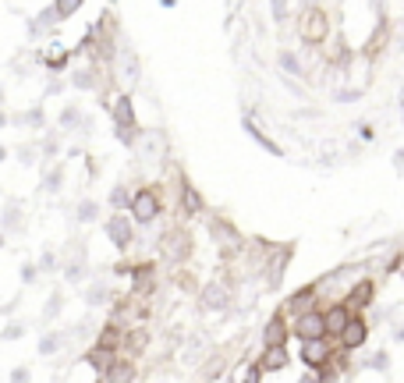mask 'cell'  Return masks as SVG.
<instances>
[{
    "label": "cell",
    "mask_w": 404,
    "mask_h": 383,
    "mask_svg": "<svg viewBox=\"0 0 404 383\" xmlns=\"http://www.w3.org/2000/svg\"><path fill=\"white\" fill-rule=\"evenodd\" d=\"M113 135H118V142H121V146H135V142H139V128H132V132L118 128V132H113Z\"/></svg>",
    "instance_id": "f35d334b"
},
{
    "label": "cell",
    "mask_w": 404,
    "mask_h": 383,
    "mask_svg": "<svg viewBox=\"0 0 404 383\" xmlns=\"http://www.w3.org/2000/svg\"><path fill=\"white\" fill-rule=\"evenodd\" d=\"M199 348H202V337H192L185 348V362H199Z\"/></svg>",
    "instance_id": "ab89813d"
},
{
    "label": "cell",
    "mask_w": 404,
    "mask_h": 383,
    "mask_svg": "<svg viewBox=\"0 0 404 383\" xmlns=\"http://www.w3.org/2000/svg\"><path fill=\"white\" fill-rule=\"evenodd\" d=\"M118 68H121V78H125L128 85H135V82L142 78V68H139V53H135L132 46H121V50H118Z\"/></svg>",
    "instance_id": "8fae6325"
},
{
    "label": "cell",
    "mask_w": 404,
    "mask_h": 383,
    "mask_svg": "<svg viewBox=\"0 0 404 383\" xmlns=\"http://www.w3.org/2000/svg\"><path fill=\"white\" fill-rule=\"evenodd\" d=\"M128 202H132V195H128V188H125V185H118V188L110 192V206L118 209V213H121V209H125Z\"/></svg>",
    "instance_id": "e575fe53"
},
{
    "label": "cell",
    "mask_w": 404,
    "mask_h": 383,
    "mask_svg": "<svg viewBox=\"0 0 404 383\" xmlns=\"http://www.w3.org/2000/svg\"><path fill=\"white\" fill-rule=\"evenodd\" d=\"M153 288H156V266H153V263L132 266V291H135V295H149Z\"/></svg>",
    "instance_id": "4fadbf2b"
},
{
    "label": "cell",
    "mask_w": 404,
    "mask_h": 383,
    "mask_svg": "<svg viewBox=\"0 0 404 383\" xmlns=\"http://www.w3.org/2000/svg\"><path fill=\"white\" fill-rule=\"evenodd\" d=\"M146 348V330H135L132 334V351H142Z\"/></svg>",
    "instance_id": "7dc6e473"
},
{
    "label": "cell",
    "mask_w": 404,
    "mask_h": 383,
    "mask_svg": "<svg viewBox=\"0 0 404 383\" xmlns=\"http://www.w3.org/2000/svg\"><path fill=\"white\" fill-rule=\"evenodd\" d=\"M287 11H291V8H287L284 0H273V4H270V15H273V22H287Z\"/></svg>",
    "instance_id": "74e56055"
},
{
    "label": "cell",
    "mask_w": 404,
    "mask_h": 383,
    "mask_svg": "<svg viewBox=\"0 0 404 383\" xmlns=\"http://www.w3.org/2000/svg\"><path fill=\"white\" fill-rule=\"evenodd\" d=\"M15 125H29V128H43V106H32V111L18 114Z\"/></svg>",
    "instance_id": "1f68e13d"
},
{
    "label": "cell",
    "mask_w": 404,
    "mask_h": 383,
    "mask_svg": "<svg viewBox=\"0 0 404 383\" xmlns=\"http://www.w3.org/2000/svg\"><path fill=\"white\" fill-rule=\"evenodd\" d=\"M393 167H397V174L404 171V146H400V149H397V156H393Z\"/></svg>",
    "instance_id": "681fc988"
},
{
    "label": "cell",
    "mask_w": 404,
    "mask_h": 383,
    "mask_svg": "<svg viewBox=\"0 0 404 383\" xmlns=\"http://www.w3.org/2000/svg\"><path fill=\"white\" fill-rule=\"evenodd\" d=\"M4 125H8V114H4V111H0V128H4Z\"/></svg>",
    "instance_id": "11a10c76"
},
{
    "label": "cell",
    "mask_w": 404,
    "mask_h": 383,
    "mask_svg": "<svg viewBox=\"0 0 404 383\" xmlns=\"http://www.w3.org/2000/svg\"><path fill=\"white\" fill-rule=\"evenodd\" d=\"M358 135H362V139H365V142H369V139H372V135H376V132H372V125H358Z\"/></svg>",
    "instance_id": "816d5d0a"
},
{
    "label": "cell",
    "mask_w": 404,
    "mask_h": 383,
    "mask_svg": "<svg viewBox=\"0 0 404 383\" xmlns=\"http://www.w3.org/2000/svg\"><path fill=\"white\" fill-rule=\"evenodd\" d=\"M242 128L249 132V139H252L256 146H263V149H266L270 156H277V160H284V149H280V146H277V142H273V139H270V135H266V132H263V128H259V125H256V121L249 118V114L242 118Z\"/></svg>",
    "instance_id": "7c38bea8"
},
{
    "label": "cell",
    "mask_w": 404,
    "mask_h": 383,
    "mask_svg": "<svg viewBox=\"0 0 404 383\" xmlns=\"http://www.w3.org/2000/svg\"><path fill=\"white\" fill-rule=\"evenodd\" d=\"M61 344H64V334L50 330V334H43V337H39V355H53V351H61Z\"/></svg>",
    "instance_id": "4316f807"
},
{
    "label": "cell",
    "mask_w": 404,
    "mask_h": 383,
    "mask_svg": "<svg viewBox=\"0 0 404 383\" xmlns=\"http://www.w3.org/2000/svg\"><path fill=\"white\" fill-rule=\"evenodd\" d=\"M178 288H185V291H188V288H195V281L188 277V273H181V277H178Z\"/></svg>",
    "instance_id": "f907efd6"
},
{
    "label": "cell",
    "mask_w": 404,
    "mask_h": 383,
    "mask_svg": "<svg viewBox=\"0 0 404 383\" xmlns=\"http://www.w3.org/2000/svg\"><path fill=\"white\" fill-rule=\"evenodd\" d=\"M29 379H32L29 365H18V369H11V383H29Z\"/></svg>",
    "instance_id": "b9f144b4"
},
{
    "label": "cell",
    "mask_w": 404,
    "mask_h": 383,
    "mask_svg": "<svg viewBox=\"0 0 404 383\" xmlns=\"http://www.w3.org/2000/svg\"><path fill=\"white\" fill-rule=\"evenodd\" d=\"M277 64H280L287 75H302V61H298L295 50H280V53H277Z\"/></svg>",
    "instance_id": "603a6c76"
},
{
    "label": "cell",
    "mask_w": 404,
    "mask_h": 383,
    "mask_svg": "<svg viewBox=\"0 0 404 383\" xmlns=\"http://www.w3.org/2000/svg\"><path fill=\"white\" fill-rule=\"evenodd\" d=\"M43 153H46V156H53V153H57V135H50V139L43 142Z\"/></svg>",
    "instance_id": "c3c4849f"
},
{
    "label": "cell",
    "mask_w": 404,
    "mask_h": 383,
    "mask_svg": "<svg viewBox=\"0 0 404 383\" xmlns=\"http://www.w3.org/2000/svg\"><path fill=\"white\" fill-rule=\"evenodd\" d=\"M61 309H64V298H61V291H53L46 298V305H43V323H50L53 316H61Z\"/></svg>",
    "instance_id": "f546056e"
},
{
    "label": "cell",
    "mask_w": 404,
    "mask_h": 383,
    "mask_svg": "<svg viewBox=\"0 0 404 383\" xmlns=\"http://www.w3.org/2000/svg\"><path fill=\"white\" fill-rule=\"evenodd\" d=\"M393 341H404V323H400V326H393Z\"/></svg>",
    "instance_id": "f5cc1de1"
},
{
    "label": "cell",
    "mask_w": 404,
    "mask_h": 383,
    "mask_svg": "<svg viewBox=\"0 0 404 383\" xmlns=\"http://www.w3.org/2000/svg\"><path fill=\"white\" fill-rule=\"evenodd\" d=\"M121 337H125V334H121V326H118V323H110V326H103V334H99L96 348H99V351H110V355H113V348L121 344Z\"/></svg>",
    "instance_id": "44dd1931"
},
{
    "label": "cell",
    "mask_w": 404,
    "mask_h": 383,
    "mask_svg": "<svg viewBox=\"0 0 404 383\" xmlns=\"http://www.w3.org/2000/svg\"><path fill=\"white\" fill-rule=\"evenodd\" d=\"M298 358H302L309 369H316V365H323V362H330V358H333V348H330V341H326V337H319V341H305V344H302V351H298Z\"/></svg>",
    "instance_id": "ba28073f"
},
{
    "label": "cell",
    "mask_w": 404,
    "mask_h": 383,
    "mask_svg": "<svg viewBox=\"0 0 404 383\" xmlns=\"http://www.w3.org/2000/svg\"><path fill=\"white\" fill-rule=\"evenodd\" d=\"M259 379H263V369H259V365H249V369H245V379H242V383H259Z\"/></svg>",
    "instance_id": "ee69618b"
},
{
    "label": "cell",
    "mask_w": 404,
    "mask_h": 383,
    "mask_svg": "<svg viewBox=\"0 0 404 383\" xmlns=\"http://www.w3.org/2000/svg\"><path fill=\"white\" fill-rule=\"evenodd\" d=\"M287 341V323H284V316L277 312V316H270V323L263 326V344L266 348H277V344H284Z\"/></svg>",
    "instance_id": "2e32d148"
},
{
    "label": "cell",
    "mask_w": 404,
    "mask_h": 383,
    "mask_svg": "<svg viewBox=\"0 0 404 383\" xmlns=\"http://www.w3.org/2000/svg\"><path fill=\"white\" fill-rule=\"evenodd\" d=\"M82 125H85V118H82V111H78V106L71 103V106H64V111H61V128H78L82 132Z\"/></svg>",
    "instance_id": "484cf974"
},
{
    "label": "cell",
    "mask_w": 404,
    "mask_h": 383,
    "mask_svg": "<svg viewBox=\"0 0 404 383\" xmlns=\"http://www.w3.org/2000/svg\"><path fill=\"white\" fill-rule=\"evenodd\" d=\"M298 383H316V376H312V372H309V376H302V379H298Z\"/></svg>",
    "instance_id": "db71d44e"
},
{
    "label": "cell",
    "mask_w": 404,
    "mask_h": 383,
    "mask_svg": "<svg viewBox=\"0 0 404 383\" xmlns=\"http://www.w3.org/2000/svg\"><path fill=\"white\" fill-rule=\"evenodd\" d=\"M372 298H376V284H372L369 277H362L358 284H351V291H348V298H344V305L355 312V309H369Z\"/></svg>",
    "instance_id": "30bf717a"
},
{
    "label": "cell",
    "mask_w": 404,
    "mask_h": 383,
    "mask_svg": "<svg viewBox=\"0 0 404 383\" xmlns=\"http://www.w3.org/2000/svg\"><path fill=\"white\" fill-rule=\"evenodd\" d=\"M199 305L206 309V312H227V305H230V295H227V288L223 284H206L202 291H199Z\"/></svg>",
    "instance_id": "52a82bcc"
},
{
    "label": "cell",
    "mask_w": 404,
    "mask_h": 383,
    "mask_svg": "<svg viewBox=\"0 0 404 383\" xmlns=\"http://www.w3.org/2000/svg\"><path fill=\"white\" fill-rule=\"evenodd\" d=\"M103 231H106V238L113 242V249H118V252H128V249L135 245V228H132V216H125V213H113L110 221L103 224Z\"/></svg>",
    "instance_id": "7a4b0ae2"
},
{
    "label": "cell",
    "mask_w": 404,
    "mask_h": 383,
    "mask_svg": "<svg viewBox=\"0 0 404 383\" xmlns=\"http://www.w3.org/2000/svg\"><path fill=\"white\" fill-rule=\"evenodd\" d=\"M316 383H337V365L333 362L316 365Z\"/></svg>",
    "instance_id": "d590c367"
},
{
    "label": "cell",
    "mask_w": 404,
    "mask_h": 383,
    "mask_svg": "<svg viewBox=\"0 0 404 383\" xmlns=\"http://www.w3.org/2000/svg\"><path fill=\"white\" fill-rule=\"evenodd\" d=\"M4 160H8V149H4V146H0V163H4Z\"/></svg>",
    "instance_id": "9f6ffc18"
},
{
    "label": "cell",
    "mask_w": 404,
    "mask_h": 383,
    "mask_svg": "<svg viewBox=\"0 0 404 383\" xmlns=\"http://www.w3.org/2000/svg\"><path fill=\"white\" fill-rule=\"evenodd\" d=\"M316 284H305V288H298L291 298H287V312L291 316H302V312H312V302H316Z\"/></svg>",
    "instance_id": "9a60e30c"
},
{
    "label": "cell",
    "mask_w": 404,
    "mask_h": 383,
    "mask_svg": "<svg viewBox=\"0 0 404 383\" xmlns=\"http://www.w3.org/2000/svg\"><path fill=\"white\" fill-rule=\"evenodd\" d=\"M36 277H39V270H36V263H25V266H22V284H32Z\"/></svg>",
    "instance_id": "60d3db41"
},
{
    "label": "cell",
    "mask_w": 404,
    "mask_h": 383,
    "mask_svg": "<svg viewBox=\"0 0 404 383\" xmlns=\"http://www.w3.org/2000/svg\"><path fill=\"white\" fill-rule=\"evenodd\" d=\"M53 266H57V259H53V252H43V256H39V266H36V270H43V273H50Z\"/></svg>",
    "instance_id": "7bdbcfd3"
},
{
    "label": "cell",
    "mask_w": 404,
    "mask_h": 383,
    "mask_svg": "<svg viewBox=\"0 0 404 383\" xmlns=\"http://www.w3.org/2000/svg\"><path fill=\"white\" fill-rule=\"evenodd\" d=\"M96 216H99V202H96V199H82V202H78V209H75V221L92 224Z\"/></svg>",
    "instance_id": "cb8c5ba5"
},
{
    "label": "cell",
    "mask_w": 404,
    "mask_h": 383,
    "mask_svg": "<svg viewBox=\"0 0 404 383\" xmlns=\"http://www.w3.org/2000/svg\"><path fill=\"white\" fill-rule=\"evenodd\" d=\"M22 334H25V326H22V323H8L4 330H0V341H18Z\"/></svg>",
    "instance_id": "8d00e7d4"
},
{
    "label": "cell",
    "mask_w": 404,
    "mask_h": 383,
    "mask_svg": "<svg viewBox=\"0 0 404 383\" xmlns=\"http://www.w3.org/2000/svg\"><path fill=\"white\" fill-rule=\"evenodd\" d=\"M61 185H64V167H53V171L46 174L43 188H46V192H61Z\"/></svg>",
    "instance_id": "836d02e7"
},
{
    "label": "cell",
    "mask_w": 404,
    "mask_h": 383,
    "mask_svg": "<svg viewBox=\"0 0 404 383\" xmlns=\"http://www.w3.org/2000/svg\"><path fill=\"white\" fill-rule=\"evenodd\" d=\"M0 249H4V235H0Z\"/></svg>",
    "instance_id": "6f0895ef"
},
{
    "label": "cell",
    "mask_w": 404,
    "mask_h": 383,
    "mask_svg": "<svg viewBox=\"0 0 404 383\" xmlns=\"http://www.w3.org/2000/svg\"><path fill=\"white\" fill-rule=\"evenodd\" d=\"M188 252H192V238H188L185 231H167V235H163V256H167L170 263H181Z\"/></svg>",
    "instance_id": "9c48e42d"
},
{
    "label": "cell",
    "mask_w": 404,
    "mask_h": 383,
    "mask_svg": "<svg viewBox=\"0 0 404 383\" xmlns=\"http://www.w3.org/2000/svg\"><path fill=\"white\" fill-rule=\"evenodd\" d=\"M351 309L344 305V302H337V305H330L326 312H323V330H326V337H340L344 334V326L351 323Z\"/></svg>",
    "instance_id": "5b68a950"
},
{
    "label": "cell",
    "mask_w": 404,
    "mask_h": 383,
    "mask_svg": "<svg viewBox=\"0 0 404 383\" xmlns=\"http://www.w3.org/2000/svg\"><path fill=\"white\" fill-rule=\"evenodd\" d=\"M106 298H110V288L106 284H92V288H85V305H106Z\"/></svg>",
    "instance_id": "f1b7e54d"
},
{
    "label": "cell",
    "mask_w": 404,
    "mask_h": 383,
    "mask_svg": "<svg viewBox=\"0 0 404 383\" xmlns=\"http://www.w3.org/2000/svg\"><path fill=\"white\" fill-rule=\"evenodd\" d=\"M128 209H132V221L135 224H156V216H160V192L156 188H139L135 195H132V202H128Z\"/></svg>",
    "instance_id": "6da1fadb"
},
{
    "label": "cell",
    "mask_w": 404,
    "mask_h": 383,
    "mask_svg": "<svg viewBox=\"0 0 404 383\" xmlns=\"http://www.w3.org/2000/svg\"><path fill=\"white\" fill-rule=\"evenodd\" d=\"M85 362H89L96 372H103V376H106V369L113 365V355H110V351H99V348H92V351L85 355Z\"/></svg>",
    "instance_id": "d4e9b609"
},
{
    "label": "cell",
    "mask_w": 404,
    "mask_h": 383,
    "mask_svg": "<svg viewBox=\"0 0 404 383\" xmlns=\"http://www.w3.org/2000/svg\"><path fill=\"white\" fill-rule=\"evenodd\" d=\"M0 228H4V231H22V206H18V202H11V206L4 209V216H0Z\"/></svg>",
    "instance_id": "7402d4cb"
},
{
    "label": "cell",
    "mask_w": 404,
    "mask_h": 383,
    "mask_svg": "<svg viewBox=\"0 0 404 383\" xmlns=\"http://www.w3.org/2000/svg\"><path fill=\"white\" fill-rule=\"evenodd\" d=\"M362 369H376V372H390V355L386 351H376L369 362H362Z\"/></svg>",
    "instance_id": "d6a6232c"
},
{
    "label": "cell",
    "mask_w": 404,
    "mask_h": 383,
    "mask_svg": "<svg viewBox=\"0 0 404 383\" xmlns=\"http://www.w3.org/2000/svg\"><path fill=\"white\" fill-rule=\"evenodd\" d=\"M202 206H206V202H202V195H199V192H195V188L185 181V185H181V209H185V216L202 213Z\"/></svg>",
    "instance_id": "ffe728a7"
},
{
    "label": "cell",
    "mask_w": 404,
    "mask_h": 383,
    "mask_svg": "<svg viewBox=\"0 0 404 383\" xmlns=\"http://www.w3.org/2000/svg\"><path fill=\"white\" fill-rule=\"evenodd\" d=\"M365 341H369V323H365L362 316H351V323L344 326V334H340L344 351H358Z\"/></svg>",
    "instance_id": "8992f818"
},
{
    "label": "cell",
    "mask_w": 404,
    "mask_h": 383,
    "mask_svg": "<svg viewBox=\"0 0 404 383\" xmlns=\"http://www.w3.org/2000/svg\"><path fill=\"white\" fill-rule=\"evenodd\" d=\"M96 383H103V379H96Z\"/></svg>",
    "instance_id": "680465c9"
},
{
    "label": "cell",
    "mask_w": 404,
    "mask_h": 383,
    "mask_svg": "<svg viewBox=\"0 0 404 383\" xmlns=\"http://www.w3.org/2000/svg\"><path fill=\"white\" fill-rule=\"evenodd\" d=\"M287 362H291V358H287V348L284 344H277V348H263V358L256 362L263 372H280Z\"/></svg>",
    "instance_id": "e0dca14e"
},
{
    "label": "cell",
    "mask_w": 404,
    "mask_h": 383,
    "mask_svg": "<svg viewBox=\"0 0 404 383\" xmlns=\"http://www.w3.org/2000/svg\"><path fill=\"white\" fill-rule=\"evenodd\" d=\"M358 96H362L358 89H355V92H351V89H340V92H337L333 99H337V103H351V99H358Z\"/></svg>",
    "instance_id": "f6af8a7d"
},
{
    "label": "cell",
    "mask_w": 404,
    "mask_h": 383,
    "mask_svg": "<svg viewBox=\"0 0 404 383\" xmlns=\"http://www.w3.org/2000/svg\"><path fill=\"white\" fill-rule=\"evenodd\" d=\"M291 252H295L291 245H284V249L277 252V259L270 263V270H266V284H270V288H277V284L284 281V266H287V259H291Z\"/></svg>",
    "instance_id": "ac0fdd59"
},
{
    "label": "cell",
    "mask_w": 404,
    "mask_h": 383,
    "mask_svg": "<svg viewBox=\"0 0 404 383\" xmlns=\"http://www.w3.org/2000/svg\"><path fill=\"white\" fill-rule=\"evenodd\" d=\"M110 111H113V125H118V128H125V132L135 128V106H132V96H128V92L113 99Z\"/></svg>",
    "instance_id": "5bb4252c"
},
{
    "label": "cell",
    "mask_w": 404,
    "mask_h": 383,
    "mask_svg": "<svg viewBox=\"0 0 404 383\" xmlns=\"http://www.w3.org/2000/svg\"><path fill=\"white\" fill-rule=\"evenodd\" d=\"M291 334H295L302 344H305V341H319V337H326V330H323V312H319V309H312V312L295 316Z\"/></svg>",
    "instance_id": "3957f363"
},
{
    "label": "cell",
    "mask_w": 404,
    "mask_h": 383,
    "mask_svg": "<svg viewBox=\"0 0 404 383\" xmlns=\"http://www.w3.org/2000/svg\"><path fill=\"white\" fill-rule=\"evenodd\" d=\"M326 36H330V18H326L319 8H312V11L302 18V39H305L309 46H319V43H326Z\"/></svg>",
    "instance_id": "277c9868"
},
{
    "label": "cell",
    "mask_w": 404,
    "mask_h": 383,
    "mask_svg": "<svg viewBox=\"0 0 404 383\" xmlns=\"http://www.w3.org/2000/svg\"><path fill=\"white\" fill-rule=\"evenodd\" d=\"M18 156H22L25 167H29V163H36V149H32V146H22V149H18Z\"/></svg>",
    "instance_id": "bcb514c9"
},
{
    "label": "cell",
    "mask_w": 404,
    "mask_h": 383,
    "mask_svg": "<svg viewBox=\"0 0 404 383\" xmlns=\"http://www.w3.org/2000/svg\"><path fill=\"white\" fill-rule=\"evenodd\" d=\"M71 85H75V89H96L99 82H96V71H92V68H78V71H71Z\"/></svg>",
    "instance_id": "83f0119b"
},
{
    "label": "cell",
    "mask_w": 404,
    "mask_h": 383,
    "mask_svg": "<svg viewBox=\"0 0 404 383\" xmlns=\"http://www.w3.org/2000/svg\"><path fill=\"white\" fill-rule=\"evenodd\" d=\"M132 379H135V365L128 358H113V365L106 369L103 383H132Z\"/></svg>",
    "instance_id": "d6986e66"
},
{
    "label": "cell",
    "mask_w": 404,
    "mask_h": 383,
    "mask_svg": "<svg viewBox=\"0 0 404 383\" xmlns=\"http://www.w3.org/2000/svg\"><path fill=\"white\" fill-rule=\"evenodd\" d=\"M78 8H82V0H57V4H53L57 22H61V18H71V15H78Z\"/></svg>",
    "instance_id": "4dcf8cb0"
}]
</instances>
